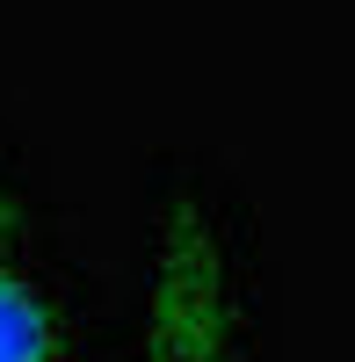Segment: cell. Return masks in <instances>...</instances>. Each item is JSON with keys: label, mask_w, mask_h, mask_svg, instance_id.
Listing matches in <instances>:
<instances>
[{"label": "cell", "mask_w": 355, "mask_h": 362, "mask_svg": "<svg viewBox=\"0 0 355 362\" xmlns=\"http://www.w3.org/2000/svg\"><path fill=\"white\" fill-rule=\"evenodd\" d=\"M131 362H240V297L232 261L196 196H174L160 210V254H153V305Z\"/></svg>", "instance_id": "obj_1"}, {"label": "cell", "mask_w": 355, "mask_h": 362, "mask_svg": "<svg viewBox=\"0 0 355 362\" xmlns=\"http://www.w3.org/2000/svg\"><path fill=\"white\" fill-rule=\"evenodd\" d=\"M0 362H66L58 305L37 283V268L15 254V232L0 239Z\"/></svg>", "instance_id": "obj_2"}, {"label": "cell", "mask_w": 355, "mask_h": 362, "mask_svg": "<svg viewBox=\"0 0 355 362\" xmlns=\"http://www.w3.org/2000/svg\"><path fill=\"white\" fill-rule=\"evenodd\" d=\"M15 225H22V210H15V196H8V189H0V239H8Z\"/></svg>", "instance_id": "obj_3"}]
</instances>
